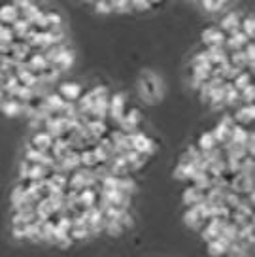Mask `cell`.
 <instances>
[{
  "instance_id": "3",
  "label": "cell",
  "mask_w": 255,
  "mask_h": 257,
  "mask_svg": "<svg viewBox=\"0 0 255 257\" xmlns=\"http://www.w3.org/2000/svg\"><path fill=\"white\" fill-rule=\"evenodd\" d=\"M125 96L121 95V93H113L110 95V112H108V117L115 123H119L123 119V115H125Z\"/></svg>"
},
{
  "instance_id": "7",
  "label": "cell",
  "mask_w": 255,
  "mask_h": 257,
  "mask_svg": "<svg viewBox=\"0 0 255 257\" xmlns=\"http://www.w3.org/2000/svg\"><path fill=\"white\" fill-rule=\"evenodd\" d=\"M53 140H55V138H51L48 133L38 131V133H34V135L31 137L29 146L34 148V150H38V152H42V153H48L49 150H51V146H53Z\"/></svg>"
},
{
  "instance_id": "2",
  "label": "cell",
  "mask_w": 255,
  "mask_h": 257,
  "mask_svg": "<svg viewBox=\"0 0 255 257\" xmlns=\"http://www.w3.org/2000/svg\"><path fill=\"white\" fill-rule=\"evenodd\" d=\"M129 140H131V148H133L135 152L144 153V155H148V157L153 153L152 138L146 137L144 133H138V131H135V133H131V135H129Z\"/></svg>"
},
{
  "instance_id": "24",
  "label": "cell",
  "mask_w": 255,
  "mask_h": 257,
  "mask_svg": "<svg viewBox=\"0 0 255 257\" xmlns=\"http://www.w3.org/2000/svg\"><path fill=\"white\" fill-rule=\"evenodd\" d=\"M95 8L98 10V12H102V14H110V12H113L110 2H100V4H95Z\"/></svg>"
},
{
  "instance_id": "18",
  "label": "cell",
  "mask_w": 255,
  "mask_h": 257,
  "mask_svg": "<svg viewBox=\"0 0 255 257\" xmlns=\"http://www.w3.org/2000/svg\"><path fill=\"white\" fill-rule=\"evenodd\" d=\"M195 172V167L193 165H189V163H182L180 161V165L176 167V170H174V176L178 178V180H182V182H189V178H191V174Z\"/></svg>"
},
{
  "instance_id": "20",
  "label": "cell",
  "mask_w": 255,
  "mask_h": 257,
  "mask_svg": "<svg viewBox=\"0 0 255 257\" xmlns=\"http://www.w3.org/2000/svg\"><path fill=\"white\" fill-rule=\"evenodd\" d=\"M68 236H70L72 242H80L89 238L91 233H89V227H72L70 231H68Z\"/></svg>"
},
{
  "instance_id": "1",
  "label": "cell",
  "mask_w": 255,
  "mask_h": 257,
  "mask_svg": "<svg viewBox=\"0 0 255 257\" xmlns=\"http://www.w3.org/2000/svg\"><path fill=\"white\" fill-rule=\"evenodd\" d=\"M140 95L144 96V100L153 102L157 96H161V81L157 76L153 74H146L140 81Z\"/></svg>"
},
{
  "instance_id": "12",
  "label": "cell",
  "mask_w": 255,
  "mask_h": 257,
  "mask_svg": "<svg viewBox=\"0 0 255 257\" xmlns=\"http://www.w3.org/2000/svg\"><path fill=\"white\" fill-rule=\"evenodd\" d=\"M229 244H231V242L227 240V238L219 236V238H215V240L208 242V253L212 257H223L225 253H227Z\"/></svg>"
},
{
  "instance_id": "14",
  "label": "cell",
  "mask_w": 255,
  "mask_h": 257,
  "mask_svg": "<svg viewBox=\"0 0 255 257\" xmlns=\"http://www.w3.org/2000/svg\"><path fill=\"white\" fill-rule=\"evenodd\" d=\"M96 201H98V191H96V189H89V187H85V189H81L80 191V204L83 210L96 206Z\"/></svg>"
},
{
  "instance_id": "11",
  "label": "cell",
  "mask_w": 255,
  "mask_h": 257,
  "mask_svg": "<svg viewBox=\"0 0 255 257\" xmlns=\"http://www.w3.org/2000/svg\"><path fill=\"white\" fill-rule=\"evenodd\" d=\"M0 110L8 117H16L19 113H23V102H19L17 98H4L0 104Z\"/></svg>"
},
{
  "instance_id": "6",
  "label": "cell",
  "mask_w": 255,
  "mask_h": 257,
  "mask_svg": "<svg viewBox=\"0 0 255 257\" xmlns=\"http://www.w3.org/2000/svg\"><path fill=\"white\" fill-rule=\"evenodd\" d=\"M59 95L63 96L66 102H78L80 96L83 95V89L78 83H74V81H64L59 87Z\"/></svg>"
},
{
  "instance_id": "8",
  "label": "cell",
  "mask_w": 255,
  "mask_h": 257,
  "mask_svg": "<svg viewBox=\"0 0 255 257\" xmlns=\"http://www.w3.org/2000/svg\"><path fill=\"white\" fill-rule=\"evenodd\" d=\"M232 121H234L236 125H240V127L251 125V121H253V104L238 106L236 112H234V115H232Z\"/></svg>"
},
{
  "instance_id": "13",
  "label": "cell",
  "mask_w": 255,
  "mask_h": 257,
  "mask_svg": "<svg viewBox=\"0 0 255 257\" xmlns=\"http://www.w3.org/2000/svg\"><path fill=\"white\" fill-rule=\"evenodd\" d=\"M204 201V193H202V189H197V187H187L184 191V204L185 208H191V206H195V204H199V202Z\"/></svg>"
},
{
  "instance_id": "21",
  "label": "cell",
  "mask_w": 255,
  "mask_h": 257,
  "mask_svg": "<svg viewBox=\"0 0 255 257\" xmlns=\"http://www.w3.org/2000/svg\"><path fill=\"white\" fill-rule=\"evenodd\" d=\"M240 31L246 34L249 40H253V17L247 16L240 21Z\"/></svg>"
},
{
  "instance_id": "4",
  "label": "cell",
  "mask_w": 255,
  "mask_h": 257,
  "mask_svg": "<svg viewBox=\"0 0 255 257\" xmlns=\"http://www.w3.org/2000/svg\"><path fill=\"white\" fill-rule=\"evenodd\" d=\"M202 44L206 48H223L225 46V34L217 27H208L202 32Z\"/></svg>"
},
{
  "instance_id": "17",
  "label": "cell",
  "mask_w": 255,
  "mask_h": 257,
  "mask_svg": "<svg viewBox=\"0 0 255 257\" xmlns=\"http://www.w3.org/2000/svg\"><path fill=\"white\" fill-rule=\"evenodd\" d=\"M197 148H199L200 152H210V150H214V148H217V142H215L214 135L208 131V133H202L199 137V140H197Z\"/></svg>"
},
{
  "instance_id": "19",
  "label": "cell",
  "mask_w": 255,
  "mask_h": 257,
  "mask_svg": "<svg viewBox=\"0 0 255 257\" xmlns=\"http://www.w3.org/2000/svg\"><path fill=\"white\" fill-rule=\"evenodd\" d=\"M232 83V87L236 89V91H242V89H246L249 83H251V74L246 72V70H242V72L234 78V80L231 81Z\"/></svg>"
},
{
  "instance_id": "23",
  "label": "cell",
  "mask_w": 255,
  "mask_h": 257,
  "mask_svg": "<svg viewBox=\"0 0 255 257\" xmlns=\"http://www.w3.org/2000/svg\"><path fill=\"white\" fill-rule=\"evenodd\" d=\"M202 8L208 12H221L227 8V4L225 2H202Z\"/></svg>"
},
{
  "instance_id": "15",
  "label": "cell",
  "mask_w": 255,
  "mask_h": 257,
  "mask_svg": "<svg viewBox=\"0 0 255 257\" xmlns=\"http://www.w3.org/2000/svg\"><path fill=\"white\" fill-rule=\"evenodd\" d=\"M85 127H87L89 133H91L95 138H98V140L108 133V123H106V121H100V119H91Z\"/></svg>"
},
{
  "instance_id": "16",
  "label": "cell",
  "mask_w": 255,
  "mask_h": 257,
  "mask_svg": "<svg viewBox=\"0 0 255 257\" xmlns=\"http://www.w3.org/2000/svg\"><path fill=\"white\" fill-rule=\"evenodd\" d=\"M72 63H74V55H72V51H68V49L64 48L63 51L59 53V57H57V61L53 63V66H57L59 72H63V70H66V68H70Z\"/></svg>"
},
{
  "instance_id": "22",
  "label": "cell",
  "mask_w": 255,
  "mask_h": 257,
  "mask_svg": "<svg viewBox=\"0 0 255 257\" xmlns=\"http://www.w3.org/2000/svg\"><path fill=\"white\" fill-rule=\"evenodd\" d=\"M191 64L193 66H212V64H210V57H208L206 49H204V51H199L197 55L193 57Z\"/></svg>"
},
{
  "instance_id": "5",
  "label": "cell",
  "mask_w": 255,
  "mask_h": 257,
  "mask_svg": "<svg viewBox=\"0 0 255 257\" xmlns=\"http://www.w3.org/2000/svg\"><path fill=\"white\" fill-rule=\"evenodd\" d=\"M240 21H242V17L236 14V12H229V14H225L221 17V21H219V31L223 32L225 36H229L232 32L240 31Z\"/></svg>"
},
{
  "instance_id": "10",
  "label": "cell",
  "mask_w": 255,
  "mask_h": 257,
  "mask_svg": "<svg viewBox=\"0 0 255 257\" xmlns=\"http://www.w3.org/2000/svg\"><path fill=\"white\" fill-rule=\"evenodd\" d=\"M184 221H185V225H187V227H191V229L199 231V233H200V229L204 227V223H206V219H204V217H200V214L195 208H193V206H191V208L185 210Z\"/></svg>"
},
{
  "instance_id": "9",
  "label": "cell",
  "mask_w": 255,
  "mask_h": 257,
  "mask_svg": "<svg viewBox=\"0 0 255 257\" xmlns=\"http://www.w3.org/2000/svg\"><path fill=\"white\" fill-rule=\"evenodd\" d=\"M17 19H19V12L16 4H0V25L12 27Z\"/></svg>"
}]
</instances>
